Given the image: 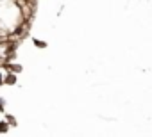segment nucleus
<instances>
[{
	"mask_svg": "<svg viewBox=\"0 0 152 137\" xmlns=\"http://www.w3.org/2000/svg\"><path fill=\"white\" fill-rule=\"evenodd\" d=\"M34 46H38V48H45L47 43H43L41 39H34Z\"/></svg>",
	"mask_w": 152,
	"mask_h": 137,
	"instance_id": "nucleus-1",
	"label": "nucleus"
},
{
	"mask_svg": "<svg viewBox=\"0 0 152 137\" xmlns=\"http://www.w3.org/2000/svg\"><path fill=\"white\" fill-rule=\"evenodd\" d=\"M7 128H9V125H7L6 121H0V132L4 133V132H7Z\"/></svg>",
	"mask_w": 152,
	"mask_h": 137,
	"instance_id": "nucleus-2",
	"label": "nucleus"
},
{
	"mask_svg": "<svg viewBox=\"0 0 152 137\" xmlns=\"http://www.w3.org/2000/svg\"><path fill=\"white\" fill-rule=\"evenodd\" d=\"M6 80H7L9 84H15V82H16V79H15V75H9V77H7Z\"/></svg>",
	"mask_w": 152,
	"mask_h": 137,
	"instance_id": "nucleus-3",
	"label": "nucleus"
},
{
	"mask_svg": "<svg viewBox=\"0 0 152 137\" xmlns=\"http://www.w3.org/2000/svg\"><path fill=\"white\" fill-rule=\"evenodd\" d=\"M0 84H2V79H0Z\"/></svg>",
	"mask_w": 152,
	"mask_h": 137,
	"instance_id": "nucleus-4",
	"label": "nucleus"
}]
</instances>
